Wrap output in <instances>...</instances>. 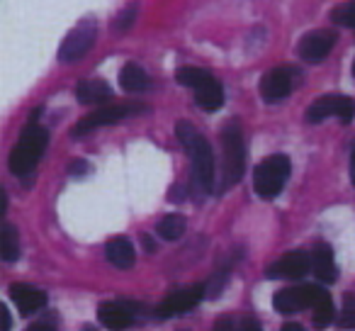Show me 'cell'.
<instances>
[{"instance_id":"1","label":"cell","mask_w":355,"mask_h":331,"mask_svg":"<svg viewBox=\"0 0 355 331\" xmlns=\"http://www.w3.org/2000/svg\"><path fill=\"white\" fill-rule=\"evenodd\" d=\"M175 137L180 139L183 148L188 151L190 163H193V188H198L200 195H209L214 190V180H217L214 153L209 142L190 122H178Z\"/></svg>"},{"instance_id":"2","label":"cell","mask_w":355,"mask_h":331,"mask_svg":"<svg viewBox=\"0 0 355 331\" xmlns=\"http://www.w3.org/2000/svg\"><path fill=\"white\" fill-rule=\"evenodd\" d=\"M49 144V132L42 127L40 122H30L27 129L22 132V137L17 139V144L12 146L8 166L15 176H27L35 171V166L42 161Z\"/></svg>"},{"instance_id":"3","label":"cell","mask_w":355,"mask_h":331,"mask_svg":"<svg viewBox=\"0 0 355 331\" xmlns=\"http://www.w3.org/2000/svg\"><path fill=\"white\" fill-rule=\"evenodd\" d=\"M175 78H178V83H183L195 90V103H198L202 110L214 112V110L222 108L224 88L209 71L195 69V66H183V69L175 74Z\"/></svg>"},{"instance_id":"4","label":"cell","mask_w":355,"mask_h":331,"mask_svg":"<svg viewBox=\"0 0 355 331\" xmlns=\"http://www.w3.org/2000/svg\"><path fill=\"white\" fill-rule=\"evenodd\" d=\"M287 178H290V158L282 153H272V156L263 158L253 171V190L263 200H272L285 188Z\"/></svg>"},{"instance_id":"5","label":"cell","mask_w":355,"mask_h":331,"mask_svg":"<svg viewBox=\"0 0 355 331\" xmlns=\"http://www.w3.org/2000/svg\"><path fill=\"white\" fill-rule=\"evenodd\" d=\"M222 151H224V188H232L243 178L246 171V144L236 122H229L222 129Z\"/></svg>"},{"instance_id":"6","label":"cell","mask_w":355,"mask_h":331,"mask_svg":"<svg viewBox=\"0 0 355 331\" xmlns=\"http://www.w3.org/2000/svg\"><path fill=\"white\" fill-rule=\"evenodd\" d=\"M95 40H98V22L93 17H85L80 20L73 30L66 35L64 44L59 49V61L64 64H73V61L83 59L90 49H93Z\"/></svg>"},{"instance_id":"7","label":"cell","mask_w":355,"mask_h":331,"mask_svg":"<svg viewBox=\"0 0 355 331\" xmlns=\"http://www.w3.org/2000/svg\"><path fill=\"white\" fill-rule=\"evenodd\" d=\"M141 110H146V108H144V105H134V103L100 108V110H95V112L85 114V117L80 119V122H76L73 129H71V137H73V139L85 137V134L95 132V129H100V127H107V124L119 122V119L129 117V114H139Z\"/></svg>"},{"instance_id":"8","label":"cell","mask_w":355,"mask_h":331,"mask_svg":"<svg viewBox=\"0 0 355 331\" xmlns=\"http://www.w3.org/2000/svg\"><path fill=\"white\" fill-rule=\"evenodd\" d=\"M329 117H338L343 124H350L355 119V100L345 95H324L306 108V122L316 124Z\"/></svg>"},{"instance_id":"9","label":"cell","mask_w":355,"mask_h":331,"mask_svg":"<svg viewBox=\"0 0 355 331\" xmlns=\"http://www.w3.org/2000/svg\"><path fill=\"white\" fill-rule=\"evenodd\" d=\"M324 287L319 285H300V287H285L275 295V309L280 314H295V312L309 309L316 305V300L321 297Z\"/></svg>"},{"instance_id":"10","label":"cell","mask_w":355,"mask_h":331,"mask_svg":"<svg viewBox=\"0 0 355 331\" xmlns=\"http://www.w3.org/2000/svg\"><path fill=\"white\" fill-rule=\"evenodd\" d=\"M207 295V285H193V287H183V290L173 292L168 295L166 300L158 305L156 314L161 319H168V316H178V314H185V312L195 309L200 305V300Z\"/></svg>"},{"instance_id":"11","label":"cell","mask_w":355,"mask_h":331,"mask_svg":"<svg viewBox=\"0 0 355 331\" xmlns=\"http://www.w3.org/2000/svg\"><path fill=\"white\" fill-rule=\"evenodd\" d=\"M311 261L304 251H290L282 258H277L270 268L266 271L268 278H275V280H300L309 273Z\"/></svg>"},{"instance_id":"12","label":"cell","mask_w":355,"mask_h":331,"mask_svg":"<svg viewBox=\"0 0 355 331\" xmlns=\"http://www.w3.org/2000/svg\"><path fill=\"white\" fill-rule=\"evenodd\" d=\"M292 74H295V71L285 69V66L266 71L261 78V98L270 105L285 100L292 90Z\"/></svg>"},{"instance_id":"13","label":"cell","mask_w":355,"mask_h":331,"mask_svg":"<svg viewBox=\"0 0 355 331\" xmlns=\"http://www.w3.org/2000/svg\"><path fill=\"white\" fill-rule=\"evenodd\" d=\"M336 44V35L329 30H319V32H309V35L302 37L300 42V56L309 64H321L326 56L331 54Z\"/></svg>"},{"instance_id":"14","label":"cell","mask_w":355,"mask_h":331,"mask_svg":"<svg viewBox=\"0 0 355 331\" xmlns=\"http://www.w3.org/2000/svg\"><path fill=\"white\" fill-rule=\"evenodd\" d=\"M98 319L110 331H124L134 324V307L127 302H103L98 307Z\"/></svg>"},{"instance_id":"15","label":"cell","mask_w":355,"mask_h":331,"mask_svg":"<svg viewBox=\"0 0 355 331\" xmlns=\"http://www.w3.org/2000/svg\"><path fill=\"white\" fill-rule=\"evenodd\" d=\"M10 300L20 309V314H35V312L46 307V292L35 285H25V282H15L10 287Z\"/></svg>"},{"instance_id":"16","label":"cell","mask_w":355,"mask_h":331,"mask_svg":"<svg viewBox=\"0 0 355 331\" xmlns=\"http://www.w3.org/2000/svg\"><path fill=\"white\" fill-rule=\"evenodd\" d=\"M311 273L319 278L321 282H334L338 278V268H336V258H334V248L329 244H316L311 248Z\"/></svg>"},{"instance_id":"17","label":"cell","mask_w":355,"mask_h":331,"mask_svg":"<svg viewBox=\"0 0 355 331\" xmlns=\"http://www.w3.org/2000/svg\"><path fill=\"white\" fill-rule=\"evenodd\" d=\"M105 256H107V261L112 263L114 268L127 271V268L134 266L137 253H134V246L127 237H114V239H110L107 246H105Z\"/></svg>"},{"instance_id":"18","label":"cell","mask_w":355,"mask_h":331,"mask_svg":"<svg viewBox=\"0 0 355 331\" xmlns=\"http://www.w3.org/2000/svg\"><path fill=\"white\" fill-rule=\"evenodd\" d=\"M112 98V88L105 80H80L76 85V100L83 105H103Z\"/></svg>"},{"instance_id":"19","label":"cell","mask_w":355,"mask_h":331,"mask_svg":"<svg viewBox=\"0 0 355 331\" xmlns=\"http://www.w3.org/2000/svg\"><path fill=\"white\" fill-rule=\"evenodd\" d=\"M119 85L129 93H141V90L148 88V76L146 71L141 69L139 64H124L122 74H119Z\"/></svg>"},{"instance_id":"20","label":"cell","mask_w":355,"mask_h":331,"mask_svg":"<svg viewBox=\"0 0 355 331\" xmlns=\"http://www.w3.org/2000/svg\"><path fill=\"white\" fill-rule=\"evenodd\" d=\"M0 256L6 263H12L20 258V234L12 224H6L3 227V234H0Z\"/></svg>"},{"instance_id":"21","label":"cell","mask_w":355,"mask_h":331,"mask_svg":"<svg viewBox=\"0 0 355 331\" xmlns=\"http://www.w3.org/2000/svg\"><path fill=\"white\" fill-rule=\"evenodd\" d=\"M311 312H314V324L316 329H326V326H331V321L336 319V307H334V300H331V295L326 292H321V297L316 300V305L311 307Z\"/></svg>"},{"instance_id":"22","label":"cell","mask_w":355,"mask_h":331,"mask_svg":"<svg viewBox=\"0 0 355 331\" xmlns=\"http://www.w3.org/2000/svg\"><path fill=\"white\" fill-rule=\"evenodd\" d=\"M158 234H161L166 241H175L185 234V219L180 214H168L158 222Z\"/></svg>"},{"instance_id":"23","label":"cell","mask_w":355,"mask_h":331,"mask_svg":"<svg viewBox=\"0 0 355 331\" xmlns=\"http://www.w3.org/2000/svg\"><path fill=\"white\" fill-rule=\"evenodd\" d=\"M331 20L340 27H350V30H355V0H350V3H343V6L336 8V10L331 12Z\"/></svg>"},{"instance_id":"24","label":"cell","mask_w":355,"mask_h":331,"mask_svg":"<svg viewBox=\"0 0 355 331\" xmlns=\"http://www.w3.org/2000/svg\"><path fill=\"white\" fill-rule=\"evenodd\" d=\"M338 326L345 331H355V295H345L343 309L338 316Z\"/></svg>"},{"instance_id":"25","label":"cell","mask_w":355,"mask_h":331,"mask_svg":"<svg viewBox=\"0 0 355 331\" xmlns=\"http://www.w3.org/2000/svg\"><path fill=\"white\" fill-rule=\"evenodd\" d=\"M137 15H139V3H132V6H127V10L122 12V15L117 17V20H114V30L117 32H127L129 27L134 25V22H137Z\"/></svg>"},{"instance_id":"26","label":"cell","mask_w":355,"mask_h":331,"mask_svg":"<svg viewBox=\"0 0 355 331\" xmlns=\"http://www.w3.org/2000/svg\"><path fill=\"white\" fill-rule=\"evenodd\" d=\"M212 331H234V319L232 316H222V319L214 324Z\"/></svg>"},{"instance_id":"27","label":"cell","mask_w":355,"mask_h":331,"mask_svg":"<svg viewBox=\"0 0 355 331\" xmlns=\"http://www.w3.org/2000/svg\"><path fill=\"white\" fill-rule=\"evenodd\" d=\"M236 331H261V326H258L256 319H243L241 324L236 326Z\"/></svg>"},{"instance_id":"28","label":"cell","mask_w":355,"mask_h":331,"mask_svg":"<svg viewBox=\"0 0 355 331\" xmlns=\"http://www.w3.org/2000/svg\"><path fill=\"white\" fill-rule=\"evenodd\" d=\"M85 171H88V163H83V161L71 163V176H85Z\"/></svg>"},{"instance_id":"29","label":"cell","mask_w":355,"mask_h":331,"mask_svg":"<svg viewBox=\"0 0 355 331\" xmlns=\"http://www.w3.org/2000/svg\"><path fill=\"white\" fill-rule=\"evenodd\" d=\"M0 314H3V331H10L12 319H10V312H8L6 305H0Z\"/></svg>"},{"instance_id":"30","label":"cell","mask_w":355,"mask_h":331,"mask_svg":"<svg viewBox=\"0 0 355 331\" xmlns=\"http://www.w3.org/2000/svg\"><path fill=\"white\" fill-rule=\"evenodd\" d=\"M141 241H144V248H146V253H153V251H156V244H153V239H151V237H146V234H144Z\"/></svg>"},{"instance_id":"31","label":"cell","mask_w":355,"mask_h":331,"mask_svg":"<svg viewBox=\"0 0 355 331\" xmlns=\"http://www.w3.org/2000/svg\"><path fill=\"white\" fill-rule=\"evenodd\" d=\"M280 331H304V326L297 324V321H287V324H282Z\"/></svg>"},{"instance_id":"32","label":"cell","mask_w":355,"mask_h":331,"mask_svg":"<svg viewBox=\"0 0 355 331\" xmlns=\"http://www.w3.org/2000/svg\"><path fill=\"white\" fill-rule=\"evenodd\" d=\"M350 180L355 185V144H353V151H350Z\"/></svg>"},{"instance_id":"33","label":"cell","mask_w":355,"mask_h":331,"mask_svg":"<svg viewBox=\"0 0 355 331\" xmlns=\"http://www.w3.org/2000/svg\"><path fill=\"white\" fill-rule=\"evenodd\" d=\"M27 331H56L54 326H49V324H32Z\"/></svg>"},{"instance_id":"34","label":"cell","mask_w":355,"mask_h":331,"mask_svg":"<svg viewBox=\"0 0 355 331\" xmlns=\"http://www.w3.org/2000/svg\"><path fill=\"white\" fill-rule=\"evenodd\" d=\"M83 331H98V329H95V326H85Z\"/></svg>"},{"instance_id":"35","label":"cell","mask_w":355,"mask_h":331,"mask_svg":"<svg viewBox=\"0 0 355 331\" xmlns=\"http://www.w3.org/2000/svg\"><path fill=\"white\" fill-rule=\"evenodd\" d=\"M353 76H355V64H353Z\"/></svg>"}]
</instances>
